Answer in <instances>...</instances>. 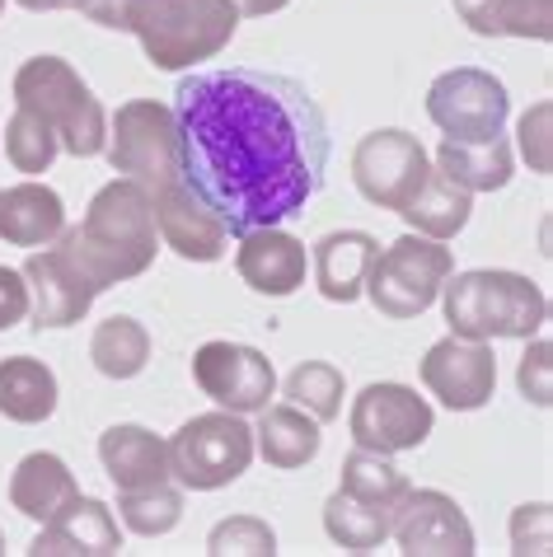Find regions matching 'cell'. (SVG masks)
Returning a JSON list of instances; mask_svg holds the SVG:
<instances>
[{
  "label": "cell",
  "mask_w": 553,
  "mask_h": 557,
  "mask_svg": "<svg viewBox=\"0 0 553 557\" xmlns=\"http://www.w3.org/2000/svg\"><path fill=\"white\" fill-rule=\"evenodd\" d=\"M179 178L230 235L282 225L310 207L329 174V122L291 75L230 66L179 81Z\"/></svg>",
  "instance_id": "1"
},
{
  "label": "cell",
  "mask_w": 553,
  "mask_h": 557,
  "mask_svg": "<svg viewBox=\"0 0 553 557\" xmlns=\"http://www.w3.org/2000/svg\"><path fill=\"white\" fill-rule=\"evenodd\" d=\"M61 244L75 253L85 276L99 290L118 282L142 276L160 253V230H156V202L142 183L113 178L103 183L89 202L85 221L75 230H61Z\"/></svg>",
  "instance_id": "2"
},
{
  "label": "cell",
  "mask_w": 553,
  "mask_h": 557,
  "mask_svg": "<svg viewBox=\"0 0 553 557\" xmlns=\"http://www.w3.org/2000/svg\"><path fill=\"white\" fill-rule=\"evenodd\" d=\"M441 309L455 337H474V343H497V337H516L526 343L549 323V296L540 282L502 268L479 272H451L441 286Z\"/></svg>",
  "instance_id": "3"
},
{
  "label": "cell",
  "mask_w": 553,
  "mask_h": 557,
  "mask_svg": "<svg viewBox=\"0 0 553 557\" xmlns=\"http://www.w3.org/2000/svg\"><path fill=\"white\" fill-rule=\"evenodd\" d=\"M239 20L235 0H127L122 34L142 38V52L156 71H188L225 52Z\"/></svg>",
  "instance_id": "4"
},
{
  "label": "cell",
  "mask_w": 553,
  "mask_h": 557,
  "mask_svg": "<svg viewBox=\"0 0 553 557\" xmlns=\"http://www.w3.org/2000/svg\"><path fill=\"white\" fill-rule=\"evenodd\" d=\"M14 108L48 122L57 146L75 160H95L109 146V113L66 57H28L14 71Z\"/></svg>",
  "instance_id": "5"
},
{
  "label": "cell",
  "mask_w": 553,
  "mask_h": 557,
  "mask_svg": "<svg viewBox=\"0 0 553 557\" xmlns=\"http://www.w3.org/2000/svg\"><path fill=\"white\" fill-rule=\"evenodd\" d=\"M455 272V253L445 249V239H427V235H404L390 249H380L371 272H366L361 296L376 305V314H385L394 323H408L427 314L437 305L445 276Z\"/></svg>",
  "instance_id": "6"
},
{
  "label": "cell",
  "mask_w": 553,
  "mask_h": 557,
  "mask_svg": "<svg viewBox=\"0 0 553 557\" xmlns=\"http://www.w3.org/2000/svg\"><path fill=\"white\" fill-rule=\"evenodd\" d=\"M169 478L188 492H221L254 463V426L244 412H202L164 441Z\"/></svg>",
  "instance_id": "7"
},
{
  "label": "cell",
  "mask_w": 553,
  "mask_h": 557,
  "mask_svg": "<svg viewBox=\"0 0 553 557\" xmlns=\"http://www.w3.org/2000/svg\"><path fill=\"white\" fill-rule=\"evenodd\" d=\"M109 154L113 174L142 183L146 193H160L179 178V127L174 108L160 99H127L109 117Z\"/></svg>",
  "instance_id": "8"
},
{
  "label": "cell",
  "mask_w": 553,
  "mask_h": 557,
  "mask_svg": "<svg viewBox=\"0 0 553 557\" xmlns=\"http://www.w3.org/2000/svg\"><path fill=\"white\" fill-rule=\"evenodd\" d=\"M427 174H432V154L404 127H380L371 136H361L357 150H352V183L380 211L398 215L418 197Z\"/></svg>",
  "instance_id": "9"
},
{
  "label": "cell",
  "mask_w": 553,
  "mask_h": 557,
  "mask_svg": "<svg viewBox=\"0 0 553 557\" xmlns=\"http://www.w3.org/2000/svg\"><path fill=\"white\" fill-rule=\"evenodd\" d=\"M506 113H512V95L483 66H455L427 89V117L451 141H493L506 127Z\"/></svg>",
  "instance_id": "10"
},
{
  "label": "cell",
  "mask_w": 553,
  "mask_h": 557,
  "mask_svg": "<svg viewBox=\"0 0 553 557\" xmlns=\"http://www.w3.org/2000/svg\"><path fill=\"white\" fill-rule=\"evenodd\" d=\"M432 422L437 412L427 398H418V389L408 384H394V380H380V384H366L352 404V441L361 450H376V455H404V450H418V445L432 436Z\"/></svg>",
  "instance_id": "11"
},
{
  "label": "cell",
  "mask_w": 553,
  "mask_h": 557,
  "mask_svg": "<svg viewBox=\"0 0 553 557\" xmlns=\"http://www.w3.org/2000/svg\"><path fill=\"white\" fill-rule=\"evenodd\" d=\"M193 380L225 412H263L276 394V370L258 347L244 343H202L193 351Z\"/></svg>",
  "instance_id": "12"
},
{
  "label": "cell",
  "mask_w": 553,
  "mask_h": 557,
  "mask_svg": "<svg viewBox=\"0 0 553 557\" xmlns=\"http://www.w3.org/2000/svg\"><path fill=\"white\" fill-rule=\"evenodd\" d=\"M24 282H28V319L34 329H71L89 314L99 286L85 276V268L75 262V253L61 244V235L52 244H42L38 253H28L24 262Z\"/></svg>",
  "instance_id": "13"
},
{
  "label": "cell",
  "mask_w": 553,
  "mask_h": 557,
  "mask_svg": "<svg viewBox=\"0 0 553 557\" xmlns=\"http://www.w3.org/2000/svg\"><path fill=\"white\" fill-rule=\"evenodd\" d=\"M422 384L441 408L451 412H479L497 394V356L488 343L474 337H441L422 356Z\"/></svg>",
  "instance_id": "14"
},
{
  "label": "cell",
  "mask_w": 553,
  "mask_h": 557,
  "mask_svg": "<svg viewBox=\"0 0 553 557\" xmlns=\"http://www.w3.org/2000/svg\"><path fill=\"white\" fill-rule=\"evenodd\" d=\"M390 539L408 557H469L474 553V524L459 510L455 497L437 487H408L394 506Z\"/></svg>",
  "instance_id": "15"
},
{
  "label": "cell",
  "mask_w": 553,
  "mask_h": 557,
  "mask_svg": "<svg viewBox=\"0 0 553 557\" xmlns=\"http://www.w3.org/2000/svg\"><path fill=\"white\" fill-rule=\"evenodd\" d=\"M150 202H156V230H160L164 249H174L188 262H221L225 258L230 230L183 178H174L160 193H150Z\"/></svg>",
  "instance_id": "16"
},
{
  "label": "cell",
  "mask_w": 553,
  "mask_h": 557,
  "mask_svg": "<svg viewBox=\"0 0 553 557\" xmlns=\"http://www.w3.org/2000/svg\"><path fill=\"white\" fill-rule=\"evenodd\" d=\"M239 249H235V268L244 276V286L258 290V296L286 300L305 286V272H310V253L296 235H286L282 225H258L244 230Z\"/></svg>",
  "instance_id": "17"
},
{
  "label": "cell",
  "mask_w": 553,
  "mask_h": 557,
  "mask_svg": "<svg viewBox=\"0 0 553 557\" xmlns=\"http://www.w3.org/2000/svg\"><path fill=\"white\" fill-rule=\"evenodd\" d=\"M34 557H113L122 553V530L113 506L95 497H75L61 516H52L28 544Z\"/></svg>",
  "instance_id": "18"
},
{
  "label": "cell",
  "mask_w": 553,
  "mask_h": 557,
  "mask_svg": "<svg viewBox=\"0 0 553 557\" xmlns=\"http://www.w3.org/2000/svg\"><path fill=\"white\" fill-rule=\"evenodd\" d=\"M380 253V239L366 230H333L315 244L310 268H315V286L329 305H352L366 286V272Z\"/></svg>",
  "instance_id": "19"
},
{
  "label": "cell",
  "mask_w": 553,
  "mask_h": 557,
  "mask_svg": "<svg viewBox=\"0 0 553 557\" xmlns=\"http://www.w3.org/2000/svg\"><path fill=\"white\" fill-rule=\"evenodd\" d=\"M99 463L113 478L118 492H136V487H156L169 483V450L156 431L136 426V422H118L99 436Z\"/></svg>",
  "instance_id": "20"
},
{
  "label": "cell",
  "mask_w": 553,
  "mask_h": 557,
  "mask_svg": "<svg viewBox=\"0 0 553 557\" xmlns=\"http://www.w3.org/2000/svg\"><path fill=\"white\" fill-rule=\"evenodd\" d=\"M66 230V207L48 183H14L0 188V239L14 249H42Z\"/></svg>",
  "instance_id": "21"
},
{
  "label": "cell",
  "mask_w": 553,
  "mask_h": 557,
  "mask_svg": "<svg viewBox=\"0 0 553 557\" xmlns=\"http://www.w3.org/2000/svg\"><path fill=\"white\" fill-rule=\"evenodd\" d=\"M319 445H324V436H319V422L305 408L296 404H268L263 412H258V426H254V455L268 463V469H305Z\"/></svg>",
  "instance_id": "22"
},
{
  "label": "cell",
  "mask_w": 553,
  "mask_h": 557,
  "mask_svg": "<svg viewBox=\"0 0 553 557\" xmlns=\"http://www.w3.org/2000/svg\"><path fill=\"white\" fill-rule=\"evenodd\" d=\"M75 497H81V487H75V473L66 469V459L52 455V450H38V455H24L20 469L10 478V506L20 510V516L48 524L52 516H61Z\"/></svg>",
  "instance_id": "23"
},
{
  "label": "cell",
  "mask_w": 553,
  "mask_h": 557,
  "mask_svg": "<svg viewBox=\"0 0 553 557\" xmlns=\"http://www.w3.org/2000/svg\"><path fill=\"white\" fill-rule=\"evenodd\" d=\"M57 375L38 356H5L0 361V417L20 426H38L57 412Z\"/></svg>",
  "instance_id": "24"
},
{
  "label": "cell",
  "mask_w": 553,
  "mask_h": 557,
  "mask_svg": "<svg viewBox=\"0 0 553 557\" xmlns=\"http://www.w3.org/2000/svg\"><path fill=\"white\" fill-rule=\"evenodd\" d=\"M437 169L465 193H497L512 183L516 154L506 136H493V141H451V136H441Z\"/></svg>",
  "instance_id": "25"
},
{
  "label": "cell",
  "mask_w": 553,
  "mask_h": 557,
  "mask_svg": "<svg viewBox=\"0 0 553 557\" xmlns=\"http://www.w3.org/2000/svg\"><path fill=\"white\" fill-rule=\"evenodd\" d=\"M398 215L408 221V230H418V235H427V239H455L474 215V193H465L459 183H451L432 164V174H427L418 197H413Z\"/></svg>",
  "instance_id": "26"
},
{
  "label": "cell",
  "mask_w": 553,
  "mask_h": 557,
  "mask_svg": "<svg viewBox=\"0 0 553 557\" xmlns=\"http://www.w3.org/2000/svg\"><path fill=\"white\" fill-rule=\"evenodd\" d=\"M89 361L103 380H136L150 361V333L142 319L132 314H113L103 319L95 337H89Z\"/></svg>",
  "instance_id": "27"
},
{
  "label": "cell",
  "mask_w": 553,
  "mask_h": 557,
  "mask_svg": "<svg viewBox=\"0 0 553 557\" xmlns=\"http://www.w3.org/2000/svg\"><path fill=\"white\" fill-rule=\"evenodd\" d=\"M390 506H371L361 497H347L343 487L324 502V534L347 553H376L390 539Z\"/></svg>",
  "instance_id": "28"
},
{
  "label": "cell",
  "mask_w": 553,
  "mask_h": 557,
  "mask_svg": "<svg viewBox=\"0 0 553 557\" xmlns=\"http://www.w3.org/2000/svg\"><path fill=\"white\" fill-rule=\"evenodd\" d=\"M347 492V497H361V502H371V506H398L404 502V492L413 487L408 483V473H398L390 455H376V450H352L343 459V483H337Z\"/></svg>",
  "instance_id": "29"
},
{
  "label": "cell",
  "mask_w": 553,
  "mask_h": 557,
  "mask_svg": "<svg viewBox=\"0 0 553 557\" xmlns=\"http://www.w3.org/2000/svg\"><path fill=\"white\" fill-rule=\"evenodd\" d=\"M343 394H347V384H343V370L333 361H300L286 375V404L305 408L319 426L343 417Z\"/></svg>",
  "instance_id": "30"
},
{
  "label": "cell",
  "mask_w": 553,
  "mask_h": 557,
  "mask_svg": "<svg viewBox=\"0 0 553 557\" xmlns=\"http://www.w3.org/2000/svg\"><path fill=\"white\" fill-rule=\"evenodd\" d=\"M118 516L132 534L142 539H160L183 520V492L156 483V487H136V492H118Z\"/></svg>",
  "instance_id": "31"
},
{
  "label": "cell",
  "mask_w": 553,
  "mask_h": 557,
  "mask_svg": "<svg viewBox=\"0 0 553 557\" xmlns=\"http://www.w3.org/2000/svg\"><path fill=\"white\" fill-rule=\"evenodd\" d=\"M57 154H61V146H57L48 122H38L28 108H14V117L5 122V160L20 169V174L38 178V174L52 169Z\"/></svg>",
  "instance_id": "32"
},
{
  "label": "cell",
  "mask_w": 553,
  "mask_h": 557,
  "mask_svg": "<svg viewBox=\"0 0 553 557\" xmlns=\"http://www.w3.org/2000/svg\"><path fill=\"white\" fill-rule=\"evenodd\" d=\"M488 38H553V0H493Z\"/></svg>",
  "instance_id": "33"
},
{
  "label": "cell",
  "mask_w": 553,
  "mask_h": 557,
  "mask_svg": "<svg viewBox=\"0 0 553 557\" xmlns=\"http://www.w3.org/2000/svg\"><path fill=\"white\" fill-rule=\"evenodd\" d=\"M207 553L211 557H272L276 534H272V524L258 516H230L207 534Z\"/></svg>",
  "instance_id": "34"
},
{
  "label": "cell",
  "mask_w": 553,
  "mask_h": 557,
  "mask_svg": "<svg viewBox=\"0 0 553 557\" xmlns=\"http://www.w3.org/2000/svg\"><path fill=\"white\" fill-rule=\"evenodd\" d=\"M526 343H530V337H526ZM549 361H553V347L544 343L540 333H534V343L526 347V356H520V370H516V384H520V394H526L534 408H549V404H553Z\"/></svg>",
  "instance_id": "35"
},
{
  "label": "cell",
  "mask_w": 553,
  "mask_h": 557,
  "mask_svg": "<svg viewBox=\"0 0 553 557\" xmlns=\"http://www.w3.org/2000/svg\"><path fill=\"white\" fill-rule=\"evenodd\" d=\"M549 117H553L549 103H534L530 113L520 117V150H526L534 174H549Z\"/></svg>",
  "instance_id": "36"
},
{
  "label": "cell",
  "mask_w": 553,
  "mask_h": 557,
  "mask_svg": "<svg viewBox=\"0 0 553 557\" xmlns=\"http://www.w3.org/2000/svg\"><path fill=\"white\" fill-rule=\"evenodd\" d=\"M28 319V282L24 272L0 268V333H10L14 323Z\"/></svg>",
  "instance_id": "37"
},
{
  "label": "cell",
  "mask_w": 553,
  "mask_h": 557,
  "mask_svg": "<svg viewBox=\"0 0 553 557\" xmlns=\"http://www.w3.org/2000/svg\"><path fill=\"white\" fill-rule=\"evenodd\" d=\"M488 10H493V0H455V14H459V20H465L479 38H488Z\"/></svg>",
  "instance_id": "38"
},
{
  "label": "cell",
  "mask_w": 553,
  "mask_h": 557,
  "mask_svg": "<svg viewBox=\"0 0 553 557\" xmlns=\"http://www.w3.org/2000/svg\"><path fill=\"white\" fill-rule=\"evenodd\" d=\"M14 5L28 14H52V10H81L85 0H14Z\"/></svg>",
  "instance_id": "39"
},
{
  "label": "cell",
  "mask_w": 553,
  "mask_h": 557,
  "mask_svg": "<svg viewBox=\"0 0 553 557\" xmlns=\"http://www.w3.org/2000/svg\"><path fill=\"white\" fill-rule=\"evenodd\" d=\"M239 14H249V20H263V14H276V10H286L291 0H235Z\"/></svg>",
  "instance_id": "40"
},
{
  "label": "cell",
  "mask_w": 553,
  "mask_h": 557,
  "mask_svg": "<svg viewBox=\"0 0 553 557\" xmlns=\"http://www.w3.org/2000/svg\"><path fill=\"white\" fill-rule=\"evenodd\" d=\"M0 553H5V534H0Z\"/></svg>",
  "instance_id": "41"
},
{
  "label": "cell",
  "mask_w": 553,
  "mask_h": 557,
  "mask_svg": "<svg viewBox=\"0 0 553 557\" xmlns=\"http://www.w3.org/2000/svg\"><path fill=\"white\" fill-rule=\"evenodd\" d=\"M0 10H5V0H0Z\"/></svg>",
  "instance_id": "42"
}]
</instances>
